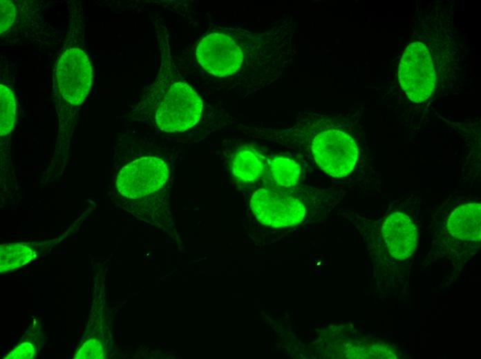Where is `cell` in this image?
<instances>
[{"label": "cell", "mask_w": 481, "mask_h": 359, "mask_svg": "<svg viewBox=\"0 0 481 359\" xmlns=\"http://www.w3.org/2000/svg\"><path fill=\"white\" fill-rule=\"evenodd\" d=\"M400 85L413 102L426 100L432 93L436 76L430 52L422 42H413L406 48L399 67Z\"/></svg>", "instance_id": "5"}, {"label": "cell", "mask_w": 481, "mask_h": 359, "mask_svg": "<svg viewBox=\"0 0 481 359\" xmlns=\"http://www.w3.org/2000/svg\"><path fill=\"white\" fill-rule=\"evenodd\" d=\"M226 157L233 177L243 183H253L265 177L267 155L255 144L238 142L227 145Z\"/></svg>", "instance_id": "8"}, {"label": "cell", "mask_w": 481, "mask_h": 359, "mask_svg": "<svg viewBox=\"0 0 481 359\" xmlns=\"http://www.w3.org/2000/svg\"><path fill=\"white\" fill-rule=\"evenodd\" d=\"M256 130L261 139L334 178L350 174L359 159L357 139L348 128L336 119L310 109L300 111L287 125Z\"/></svg>", "instance_id": "2"}, {"label": "cell", "mask_w": 481, "mask_h": 359, "mask_svg": "<svg viewBox=\"0 0 481 359\" xmlns=\"http://www.w3.org/2000/svg\"><path fill=\"white\" fill-rule=\"evenodd\" d=\"M35 353V349L32 343L30 342H24L17 345L13 349L11 352L6 356V359H30L32 358Z\"/></svg>", "instance_id": "16"}, {"label": "cell", "mask_w": 481, "mask_h": 359, "mask_svg": "<svg viewBox=\"0 0 481 359\" xmlns=\"http://www.w3.org/2000/svg\"><path fill=\"white\" fill-rule=\"evenodd\" d=\"M58 93L72 106L80 105L92 81V69L86 53L79 47H69L59 57L55 68Z\"/></svg>", "instance_id": "6"}, {"label": "cell", "mask_w": 481, "mask_h": 359, "mask_svg": "<svg viewBox=\"0 0 481 359\" xmlns=\"http://www.w3.org/2000/svg\"><path fill=\"white\" fill-rule=\"evenodd\" d=\"M0 132L1 137L9 134L14 126L16 115L15 98L12 90L7 86H0Z\"/></svg>", "instance_id": "13"}, {"label": "cell", "mask_w": 481, "mask_h": 359, "mask_svg": "<svg viewBox=\"0 0 481 359\" xmlns=\"http://www.w3.org/2000/svg\"><path fill=\"white\" fill-rule=\"evenodd\" d=\"M481 206L471 203L458 206L449 218L447 229L456 239L475 242L480 240Z\"/></svg>", "instance_id": "10"}, {"label": "cell", "mask_w": 481, "mask_h": 359, "mask_svg": "<svg viewBox=\"0 0 481 359\" xmlns=\"http://www.w3.org/2000/svg\"><path fill=\"white\" fill-rule=\"evenodd\" d=\"M105 353L101 342L97 338L86 341L77 351L75 359H102Z\"/></svg>", "instance_id": "14"}, {"label": "cell", "mask_w": 481, "mask_h": 359, "mask_svg": "<svg viewBox=\"0 0 481 359\" xmlns=\"http://www.w3.org/2000/svg\"><path fill=\"white\" fill-rule=\"evenodd\" d=\"M295 31L287 14L261 31L220 28L200 40L196 56L222 86L246 95L282 81L297 55Z\"/></svg>", "instance_id": "1"}, {"label": "cell", "mask_w": 481, "mask_h": 359, "mask_svg": "<svg viewBox=\"0 0 481 359\" xmlns=\"http://www.w3.org/2000/svg\"><path fill=\"white\" fill-rule=\"evenodd\" d=\"M161 36L160 71L138 108L142 109V113L148 115V119L162 131H185L198 123L203 104L177 70L167 34Z\"/></svg>", "instance_id": "3"}, {"label": "cell", "mask_w": 481, "mask_h": 359, "mask_svg": "<svg viewBox=\"0 0 481 359\" xmlns=\"http://www.w3.org/2000/svg\"><path fill=\"white\" fill-rule=\"evenodd\" d=\"M33 258L32 250L21 244H8L0 246V271H11L28 263Z\"/></svg>", "instance_id": "12"}, {"label": "cell", "mask_w": 481, "mask_h": 359, "mask_svg": "<svg viewBox=\"0 0 481 359\" xmlns=\"http://www.w3.org/2000/svg\"><path fill=\"white\" fill-rule=\"evenodd\" d=\"M168 177V167L163 159L153 156L142 157L121 169L116 186L122 195L138 198L160 190Z\"/></svg>", "instance_id": "7"}, {"label": "cell", "mask_w": 481, "mask_h": 359, "mask_svg": "<svg viewBox=\"0 0 481 359\" xmlns=\"http://www.w3.org/2000/svg\"><path fill=\"white\" fill-rule=\"evenodd\" d=\"M290 154V153H289ZM288 153L267 155L265 177L267 184L279 187H292L299 185L302 166L299 160Z\"/></svg>", "instance_id": "11"}, {"label": "cell", "mask_w": 481, "mask_h": 359, "mask_svg": "<svg viewBox=\"0 0 481 359\" xmlns=\"http://www.w3.org/2000/svg\"><path fill=\"white\" fill-rule=\"evenodd\" d=\"M0 2V30L1 33H2L13 24L15 17V7L10 1L1 0Z\"/></svg>", "instance_id": "15"}, {"label": "cell", "mask_w": 481, "mask_h": 359, "mask_svg": "<svg viewBox=\"0 0 481 359\" xmlns=\"http://www.w3.org/2000/svg\"><path fill=\"white\" fill-rule=\"evenodd\" d=\"M316 189L305 186L279 187L268 184L256 190L250 208L262 224L274 228L295 226L307 213L308 203Z\"/></svg>", "instance_id": "4"}, {"label": "cell", "mask_w": 481, "mask_h": 359, "mask_svg": "<svg viewBox=\"0 0 481 359\" xmlns=\"http://www.w3.org/2000/svg\"><path fill=\"white\" fill-rule=\"evenodd\" d=\"M381 234L388 253L395 259L404 260L415 250L416 227L411 219L403 213L390 214L383 223Z\"/></svg>", "instance_id": "9"}]
</instances>
